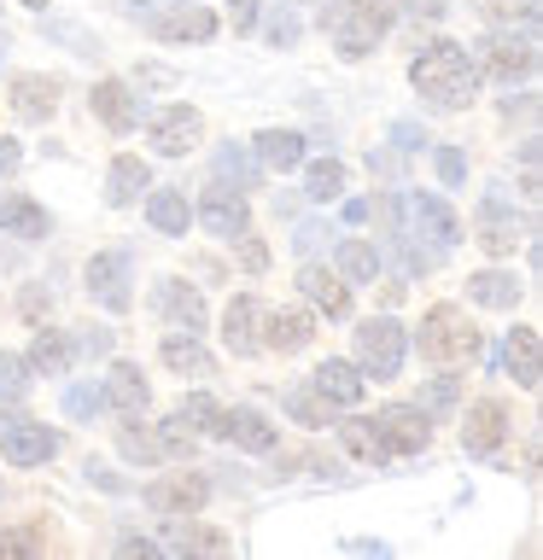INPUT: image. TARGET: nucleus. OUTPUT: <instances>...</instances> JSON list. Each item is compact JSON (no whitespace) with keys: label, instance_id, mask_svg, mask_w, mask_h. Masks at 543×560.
Returning a JSON list of instances; mask_svg holds the SVG:
<instances>
[{"label":"nucleus","instance_id":"0eeeda50","mask_svg":"<svg viewBox=\"0 0 543 560\" xmlns=\"http://www.w3.org/2000/svg\"><path fill=\"white\" fill-rule=\"evenodd\" d=\"M88 292H94L112 315L129 310L135 304V298H129V257H123V252H100L94 262H88Z\"/></svg>","mask_w":543,"mask_h":560},{"label":"nucleus","instance_id":"c9c22d12","mask_svg":"<svg viewBox=\"0 0 543 560\" xmlns=\"http://www.w3.org/2000/svg\"><path fill=\"white\" fill-rule=\"evenodd\" d=\"M175 420H182V427L199 438V432H210L217 438V427H222V409H217V397H205V392H193L182 409H175Z\"/></svg>","mask_w":543,"mask_h":560},{"label":"nucleus","instance_id":"f704fd0d","mask_svg":"<svg viewBox=\"0 0 543 560\" xmlns=\"http://www.w3.org/2000/svg\"><path fill=\"white\" fill-rule=\"evenodd\" d=\"M339 275L345 280H374L380 275V252L368 240H339Z\"/></svg>","mask_w":543,"mask_h":560},{"label":"nucleus","instance_id":"1a4fd4ad","mask_svg":"<svg viewBox=\"0 0 543 560\" xmlns=\"http://www.w3.org/2000/svg\"><path fill=\"white\" fill-rule=\"evenodd\" d=\"M199 135H205V117L193 112V105H170V112H158V122H152V147L164 158L193 152V147H199Z\"/></svg>","mask_w":543,"mask_h":560},{"label":"nucleus","instance_id":"473e14b6","mask_svg":"<svg viewBox=\"0 0 543 560\" xmlns=\"http://www.w3.org/2000/svg\"><path fill=\"white\" fill-rule=\"evenodd\" d=\"M117 450L129 455V462H158V455H164V444H158V432H147L135 415H123V427H117Z\"/></svg>","mask_w":543,"mask_h":560},{"label":"nucleus","instance_id":"7ed1b4c3","mask_svg":"<svg viewBox=\"0 0 543 560\" xmlns=\"http://www.w3.org/2000/svg\"><path fill=\"white\" fill-rule=\"evenodd\" d=\"M322 24L333 30V42H339L345 59H368L374 42H380V30H385V18L368 7V0H327Z\"/></svg>","mask_w":543,"mask_h":560},{"label":"nucleus","instance_id":"4468645a","mask_svg":"<svg viewBox=\"0 0 543 560\" xmlns=\"http://www.w3.org/2000/svg\"><path fill=\"white\" fill-rule=\"evenodd\" d=\"M315 392H322L327 402H339V409H357L362 402V368L327 357L322 368H315Z\"/></svg>","mask_w":543,"mask_h":560},{"label":"nucleus","instance_id":"2f4dec72","mask_svg":"<svg viewBox=\"0 0 543 560\" xmlns=\"http://www.w3.org/2000/svg\"><path fill=\"white\" fill-rule=\"evenodd\" d=\"M339 438H345V450L350 455H357V462H385V455H392V450H385V438H380V427H374V420H345V427H339Z\"/></svg>","mask_w":543,"mask_h":560},{"label":"nucleus","instance_id":"9b49d317","mask_svg":"<svg viewBox=\"0 0 543 560\" xmlns=\"http://www.w3.org/2000/svg\"><path fill=\"white\" fill-rule=\"evenodd\" d=\"M199 222L210 228V234H222V240H234L245 222H252V210H245V199L228 182L217 187H205V199H199Z\"/></svg>","mask_w":543,"mask_h":560},{"label":"nucleus","instance_id":"ea45409f","mask_svg":"<svg viewBox=\"0 0 543 560\" xmlns=\"http://www.w3.org/2000/svg\"><path fill=\"white\" fill-rule=\"evenodd\" d=\"M217 170H222V182H240L245 192L257 187V164H252V158H245L240 147H228V152L217 158Z\"/></svg>","mask_w":543,"mask_h":560},{"label":"nucleus","instance_id":"aec40b11","mask_svg":"<svg viewBox=\"0 0 543 560\" xmlns=\"http://www.w3.org/2000/svg\"><path fill=\"white\" fill-rule=\"evenodd\" d=\"M0 228H7L12 240H42L47 234V210L30 199V192H7L0 199Z\"/></svg>","mask_w":543,"mask_h":560},{"label":"nucleus","instance_id":"393cba45","mask_svg":"<svg viewBox=\"0 0 543 560\" xmlns=\"http://www.w3.org/2000/svg\"><path fill=\"white\" fill-rule=\"evenodd\" d=\"M147 187H152V175H147V164H140L135 152H123L117 164H112V175H105V199H112L117 210H123V205H135Z\"/></svg>","mask_w":543,"mask_h":560},{"label":"nucleus","instance_id":"f03ea898","mask_svg":"<svg viewBox=\"0 0 543 560\" xmlns=\"http://www.w3.org/2000/svg\"><path fill=\"white\" fill-rule=\"evenodd\" d=\"M420 357L438 362V368H462V362L480 357V327L467 322V310L432 304L420 315Z\"/></svg>","mask_w":543,"mask_h":560},{"label":"nucleus","instance_id":"09e8293b","mask_svg":"<svg viewBox=\"0 0 543 560\" xmlns=\"http://www.w3.org/2000/svg\"><path fill=\"white\" fill-rule=\"evenodd\" d=\"M77 345L88 350V357H105V350H112V332H105V327H82Z\"/></svg>","mask_w":543,"mask_h":560},{"label":"nucleus","instance_id":"dca6fc26","mask_svg":"<svg viewBox=\"0 0 543 560\" xmlns=\"http://www.w3.org/2000/svg\"><path fill=\"white\" fill-rule=\"evenodd\" d=\"M298 292H304L315 310H327V315H350V287H345L339 275L315 269V262H304V269H298Z\"/></svg>","mask_w":543,"mask_h":560},{"label":"nucleus","instance_id":"412c9836","mask_svg":"<svg viewBox=\"0 0 543 560\" xmlns=\"http://www.w3.org/2000/svg\"><path fill=\"white\" fill-rule=\"evenodd\" d=\"M257 164L280 170V175L298 170V164H304V135H298V129H263L257 135Z\"/></svg>","mask_w":543,"mask_h":560},{"label":"nucleus","instance_id":"a19ab883","mask_svg":"<svg viewBox=\"0 0 543 560\" xmlns=\"http://www.w3.org/2000/svg\"><path fill=\"white\" fill-rule=\"evenodd\" d=\"M287 409L304 420V427H327V397H322V392H315V397H310V392H292Z\"/></svg>","mask_w":543,"mask_h":560},{"label":"nucleus","instance_id":"423d86ee","mask_svg":"<svg viewBox=\"0 0 543 560\" xmlns=\"http://www.w3.org/2000/svg\"><path fill=\"white\" fill-rule=\"evenodd\" d=\"M374 427H380V438H385V450H392V455H420V450L432 444V420L420 415V409H409V402L380 409Z\"/></svg>","mask_w":543,"mask_h":560},{"label":"nucleus","instance_id":"a211bd4d","mask_svg":"<svg viewBox=\"0 0 543 560\" xmlns=\"http://www.w3.org/2000/svg\"><path fill=\"white\" fill-rule=\"evenodd\" d=\"M310 332H315L310 310H275L269 322H263V345L280 350V357H292V350H304V345H310Z\"/></svg>","mask_w":543,"mask_h":560},{"label":"nucleus","instance_id":"c03bdc74","mask_svg":"<svg viewBox=\"0 0 543 560\" xmlns=\"http://www.w3.org/2000/svg\"><path fill=\"white\" fill-rule=\"evenodd\" d=\"M42 549H47L42 532H7V537H0V560H7V555H42Z\"/></svg>","mask_w":543,"mask_h":560},{"label":"nucleus","instance_id":"cd10ccee","mask_svg":"<svg viewBox=\"0 0 543 560\" xmlns=\"http://www.w3.org/2000/svg\"><path fill=\"white\" fill-rule=\"evenodd\" d=\"M473 240H480L490 257H515L520 228H515V217H502V210H480V222H473Z\"/></svg>","mask_w":543,"mask_h":560},{"label":"nucleus","instance_id":"ddd939ff","mask_svg":"<svg viewBox=\"0 0 543 560\" xmlns=\"http://www.w3.org/2000/svg\"><path fill=\"white\" fill-rule=\"evenodd\" d=\"M222 345L234 350V357H252V350L263 345V310H257V298H234L222 315Z\"/></svg>","mask_w":543,"mask_h":560},{"label":"nucleus","instance_id":"c85d7f7f","mask_svg":"<svg viewBox=\"0 0 543 560\" xmlns=\"http://www.w3.org/2000/svg\"><path fill=\"white\" fill-rule=\"evenodd\" d=\"M147 217L158 234H187V222H193V210H187V192H175V187H158L152 199H147Z\"/></svg>","mask_w":543,"mask_h":560},{"label":"nucleus","instance_id":"6e6552de","mask_svg":"<svg viewBox=\"0 0 543 560\" xmlns=\"http://www.w3.org/2000/svg\"><path fill=\"white\" fill-rule=\"evenodd\" d=\"M538 59H532V42H525V35H485V42H480V70H485V77H497V82H515Z\"/></svg>","mask_w":543,"mask_h":560},{"label":"nucleus","instance_id":"864d4df0","mask_svg":"<svg viewBox=\"0 0 543 560\" xmlns=\"http://www.w3.org/2000/svg\"><path fill=\"white\" fill-rule=\"evenodd\" d=\"M123 555H158V542H147V537H123Z\"/></svg>","mask_w":543,"mask_h":560},{"label":"nucleus","instance_id":"f257e3e1","mask_svg":"<svg viewBox=\"0 0 543 560\" xmlns=\"http://www.w3.org/2000/svg\"><path fill=\"white\" fill-rule=\"evenodd\" d=\"M409 82L420 88V100L438 105V112H462V105H473V94H480V65L467 59V47L432 42V47L415 59Z\"/></svg>","mask_w":543,"mask_h":560},{"label":"nucleus","instance_id":"6ab92c4d","mask_svg":"<svg viewBox=\"0 0 543 560\" xmlns=\"http://www.w3.org/2000/svg\"><path fill=\"white\" fill-rule=\"evenodd\" d=\"M53 105H59V82L53 77H18L12 82V112L24 122H47Z\"/></svg>","mask_w":543,"mask_h":560},{"label":"nucleus","instance_id":"9d476101","mask_svg":"<svg viewBox=\"0 0 543 560\" xmlns=\"http://www.w3.org/2000/svg\"><path fill=\"white\" fill-rule=\"evenodd\" d=\"M508 438V409L497 397H485V402H473V409L462 415V444L467 455H490Z\"/></svg>","mask_w":543,"mask_h":560},{"label":"nucleus","instance_id":"4c0bfd02","mask_svg":"<svg viewBox=\"0 0 543 560\" xmlns=\"http://www.w3.org/2000/svg\"><path fill=\"white\" fill-rule=\"evenodd\" d=\"M170 532H175V549H199V555H222V549H228V537H222V532H205V525H193V514H187V525L170 520Z\"/></svg>","mask_w":543,"mask_h":560},{"label":"nucleus","instance_id":"c756f323","mask_svg":"<svg viewBox=\"0 0 543 560\" xmlns=\"http://www.w3.org/2000/svg\"><path fill=\"white\" fill-rule=\"evenodd\" d=\"M30 368H35V374H47V380H59L65 368H70V339H65V332H35Z\"/></svg>","mask_w":543,"mask_h":560},{"label":"nucleus","instance_id":"a18cd8bd","mask_svg":"<svg viewBox=\"0 0 543 560\" xmlns=\"http://www.w3.org/2000/svg\"><path fill=\"white\" fill-rule=\"evenodd\" d=\"M234 240H240V262H245V269H252V275H257V269H269V245H263V240H252L245 228H240Z\"/></svg>","mask_w":543,"mask_h":560},{"label":"nucleus","instance_id":"2eb2a0df","mask_svg":"<svg viewBox=\"0 0 543 560\" xmlns=\"http://www.w3.org/2000/svg\"><path fill=\"white\" fill-rule=\"evenodd\" d=\"M217 438H234V444H240V450H252V455H269V450L280 444V432H275L257 409H234V415H222Z\"/></svg>","mask_w":543,"mask_h":560},{"label":"nucleus","instance_id":"3c124183","mask_svg":"<svg viewBox=\"0 0 543 560\" xmlns=\"http://www.w3.org/2000/svg\"><path fill=\"white\" fill-rule=\"evenodd\" d=\"M368 7H374L380 18H397V12H409V7H415V0H368Z\"/></svg>","mask_w":543,"mask_h":560},{"label":"nucleus","instance_id":"72a5a7b5","mask_svg":"<svg viewBox=\"0 0 543 560\" xmlns=\"http://www.w3.org/2000/svg\"><path fill=\"white\" fill-rule=\"evenodd\" d=\"M164 368H175V374H210V357L199 350V339H182V332H170L164 339Z\"/></svg>","mask_w":543,"mask_h":560},{"label":"nucleus","instance_id":"20e7f679","mask_svg":"<svg viewBox=\"0 0 543 560\" xmlns=\"http://www.w3.org/2000/svg\"><path fill=\"white\" fill-rule=\"evenodd\" d=\"M403 327L392 322V315H380V322H362L357 327V368H362V380H397V368H403Z\"/></svg>","mask_w":543,"mask_h":560},{"label":"nucleus","instance_id":"e433bc0d","mask_svg":"<svg viewBox=\"0 0 543 560\" xmlns=\"http://www.w3.org/2000/svg\"><path fill=\"white\" fill-rule=\"evenodd\" d=\"M304 192H310L315 205L339 199V192H345V164H333V158H322V164H310V175H304Z\"/></svg>","mask_w":543,"mask_h":560},{"label":"nucleus","instance_id":"de8ad7c7","mask_svg":"<svg viewBox=\"0 0 543 560\" xmlns=\"http://www.w3.org/2000/svg\"><path fill=\"white\" fill-rule=\"evenodd\" d=\"M438 170H444V182H462V175H467V164H462V152H455V147H438Z\"/></svg>","mask_w":543,"mask_h":560},{"label":"nucleus","instance_id":"4be33fe9","mask_svg":"<svg viewBox=\"0 0 543 560\" xmlns=\"http://www.w3.org/2000/svg\"><path fill=\"white\" fill-rule=\"evenodd\" d=\"M409 210H415V222H420V234H427V240H438V245L462 240V222H455V210L438 199V192H415Z\"/></svg>","mask_w":543,"mask_h":560},{"label":"nucleus","instance_id":"5fc2aeb1","mask_svg":"<svg viewBox=\"0 0 543 560\" xmlns=\"http://www.w3.org/2000/svg\"><path fill=\"white\" fill-rule=\"evenodd\" d=\"M18 164V140H0V170H12Z\"/></svg>","mask_w":543,"mask_h":560},{"label":"nucleus","instance_id":"f8f14e48","mask_svg":"<svg viewBox=\"0 0 543 560\" xmlns=\"http://www.w3.org/2000/svg\"><path fill=\"white\" fill-rule=\"evenodd\" d=\"M53 455H59V432L35 427V420H12L7 427V462L12 467H42Z\"/></svg>","mask_w":543,"mask_h":560},{"label":"nucleus","instance_id":"58836bf2","mask_svg":"<svg viewBox=\"0 0 543 560\" xmlns=\"http://www.w3.org/2000/svg\"><path fill=\"white\" fill-rule=\"evenodd\" d=\"M24 397H30V362L0 350V402H24Z\"/></svg>","mask_w":543,"mask_h":560},{"label":"nucleus","instance_id":"603ef678","mask_svg":"<svg viewBox=\"0 0 543 560\" xmlns=\"http://www.w3.org/2000/svg\"><path fill=\"white\" fill-rule=\"evenodd\" d=\"M24 315H30V322H42V315H47V298H42V292H24Z\"/></svg>","mask_w":543,"mask_h":560},{"label":"nucleus","instance_id":"f3484780","mask_svg":"<svg viewBox=\"0 0 543 560\" xmlns=\"http://www.w3.org/2000/svg\"><path fill=\"white\" fill-rule=\"evenodd\" d=\"M147 374H140L135 362H112V374H105V402H112L117 415H140L147 409Z\"/></svg>","mask_w":543,"mask_h":560},{"label":"nucleus","instance_id":"6e6d98bb","mask_svg":"<svg viewBox=\"0 0 543 560\" xmlns=\"http://www.w3.org/2000/svg\"><path fill=\"white\" fill-rule=\"evenodd\" d=\"M0 59H7V35H0Z\"/></svg>","mask_w":543,"mask_h":560},{"label":"nucleus","instance_id":"4d7b16f0","mask_svg":"<svg viewBox=\"0 0 543 560\" xmlns=\"http://www.w3.org/2000/svg\"><path fill=\"white\" fill-rule=\"evenodd\" d=\"M24 7H47V0H24Z\"/></svg>","mask_w":543,"mask_h":560},{"label":"nucleus","instance_id":"39448f33","mask_svg":"<svg viewBox=\"0 0 543 560\" xmlns=\"http://www.w3.org/2000/svg\"><path fill=\"white\" fill-rule=\"evenodd\" d=\"M205 502H210V485L199 472H164V479L147 485V508L164 520H187V514H199Z\"/></svg>","mask_w":543,"mask_h":560},{"label":"nucleus","instance_id":"8fccbe9b","mask_svg":"<svg viewBox=\"0 0 543 560\" xmlns=\"http://www.w3.org/2000/svg\"><path fill=\"white\" fill-rule=\"evenodd\" d=\"M228 7H234V30H240V35L257 24V0H228Z\"/></svg>","mask_w":543,"mask_h":560},{"label":"nucleus","instance_id":"7c9ffc66","mask_svg":"<svg viewBox=\"0 0 543 560\" xmlns=\"http://www.w3.org/2000/svg\"><path fill=\"white\" fill-rule=\"evenodd\" d=\"M508 362H515V380L525 392H538V327H515V339H508Z\"/></svg>","mask_w":543,"mask_h":560},{"label":"nucleus","instance_id":"79ce46f5","mask_svg":"<svg viewBox=\"0 0 543 560\" xmlns=\"http://www.w3.org/2000/svg\"><path fill=\"white\" fill-rule=\"evenodd\" d=\"M480 12L490 18V24H515V18H532L538 7L532 0H480Z\"/></svg>","mask_w":543,"mask_h":560},{"label":"nucleus","instance_id":"a878e982","mask_svg":"<svg viewBox=\"0 0 543 560\" xmlns=\"http://www.w3.org/2000/svg\"><path fill=\"white\" fill-rule=\"evenodd\" d=\"M158 304H164V315L175 327H187V332L205 327V298L193 287H182V280H164V287H158Z\"/></svg>","mask_w":543,"mask_h":560},{"label":"nucleus","instance_id":"37998d69","mask_svg":"<svg viewBox=\"0 0 543 560\" xmlns=\"http://www.w3.org/2000/svg\"><path fill=\"white\" fill-rule=\"evenodd\" d=\"M158 444H164V455H193V432L182 427V420H164V427H158Z\"/></svg>","mask_w":543,"mask_h":560},{"label":"nucleus","instance_id":"bb28decb","mask_svg":"<svg viewBox=\"0 0 543 560\" xmlns=\"http://www.w3.org/2000/svg\"><path fill=\"white\" fill-rule=\"evenodd\" d=\"M467 298H473V304H485V310H515L520 304V280L502 275V269H485V275L467 280Z\"/></svg>","mask_w":543,"mask_h":560},{"label":"nucleus","instance_id":"5701e85b","mask_svg":"<svg viewBox=\"0 0 543 560\" xmlns=\"http://www.w3.org/2000/svg\"><path fill=\"white\" fill-rule=\"evenodd\" d=\"M94 117L105 122V129L129 135L135 117H140V105H135V94H129L123 82H100V88H94Z\"/></svg>","mask_w":543,"mask_h":560},{"label":"nucleus","instance_id":"b1692460","mask_svg":"<svg viewBox=\"0 0 543 560\" xmlns=\"http://www.w3.org/2000/svg\"><path fill=\"white\" fill-rule=\"evenodd\" d=\"M158 35H164V42H210V35H217V12L175 7V12L158 18Z\"/></svg>","mask_w":543,"mask_h":560},{"label":"nucleus","instance_id":"49530a36","mask_svg":"<svg viewBox=\"0 0 543 560\" xmlns=\"http://www.w3.org/2000/svg\"><path fill=\"white\" fill-rule=\"evenodd\" d=\"M65 409L77 415V420H82V415H100V409H105V392H88V385H77V392L65 397Z\"/></svg>","mask_w":543,"mask_h":560}]
</instances>
